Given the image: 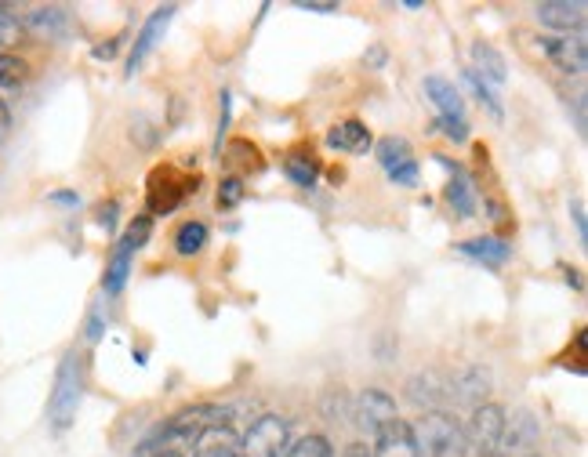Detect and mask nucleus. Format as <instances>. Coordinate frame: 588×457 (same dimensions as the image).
Here are the masks:
<instances>
[{"label":"nucleus","mask_w":588,"mask_h":457,"mask_svg":"<svg viewBox=\"0 0 588 457\" xmlns=\"http://www.w3.org/2000/svg\"><path fill=\"white\" fill-rule=\"evenodd\" d=\"M527 457H537V453H527Z\"/></svg>","instance_id":"49530a36"},{"label":"nucleus","mask_w":588,"mask_h":457,"mask_svg":"<svg viewBox=\"0 0 588 457\" xmlns=\"http://www.w3.org/2000/svg\"><path fill=\"white\" fill-rule=\"evenodd\" d=\"M149 237H153V218L149 214H139L127 225V233L117 240V247H113V254L106 261V277H102V291L106 294H120L124 291V284L131 277V261L149 244Z\"/></svg>","instance_id":"7ed1b4c3"},{"label":"nucleus","mask_w":588,"mask_h":457,"mask_svg":"<svg viewBox=\"0 0 588 457\" xmlns=\"http://www.w3.org/2000/svg\"><path fill=\"white\" fill-rule=\"evenodd\" d=\"M193 450H197V457H240V446H237V436L230 425L211 429L207 436H200V443Z\"/></svg>","instance_id":"4be33fe9"},{"label":"nucleus","mask_w":588,"mask_h":457,"mask_svg":"<svg viewBox=\"0 0 588 457\" xmlns=\"http://www.w3.org/2000/svg\"><path fill=\"white\" fill-rule=\"evenodd\" d=\"M342 410H349V418H352V406H349V396H345V389H331L327 396H324V414L331 418V421H338V414Z\"/></svg>","instance_id":"c756f323"},{"label":"nucleus","mask_w":588,"mask_h":457,"mask_svg":"<svg viewBox=\"0 0 588 457\" xmlns=\"http://www.w3.org/2000/svg\"><path fill=\"white\" fill-rule=\"evenodd\" d=\"M472 73L483 80V84H490V87H502V84H509V62H505V55L494 48V44H487V40H479V44H472Z\"/></svg>","instance_id":"dca6fc26"},{"label":"nucleus","mask_w":588,"mask_h":457,"mask_svg":"<svg viewBox=\"0 0 588 457\" xmlns=\"http://www.w3.org/2000/svg\"><path fill=\"white\" fill-rule=\"evenodd\" d=\"M12 26H15V12H12L8 4H0V33L12 29Z\"/></svg>","instance_id":"37998d69"},{"label":"nucleus","mask_w":588,"mask_h":457,"mask_svg":"<svg viewBox=\"0 0 588 457\" xmlns=\"http://www.w3.org/2000/svg\"><path fill=\"white\" fill-rule=\"evenodd\" d=\"M425 95L436 106L439 120H465V102H462V91L455 87V80L447 76H425Z\"/></svg>","instance_id":"2eb2a0df"},{"label":"nucleus","mask_w":588,"mask_h":457,"mask_svg":"<svg viewBox=\"0 0 588 457\" xmlns=\"http://www.w3.org/2000/svg\"><path fill=\"white\" fill-rule=\"evenodd\" d=\"M302 12H316V15H334L338 4H324V0H298Z\"/></svg>","instance_id":"4c0bfd02"},{"label":"nucleus","mask_w":588,"mask_h":457,"mask_svg":"<svg viewBox=\"0 0 588 457\" xmlns=\"http://www.w3.org/2000/svg\"><path fill=\"white\" fill-rule=\"evenodd\" d=\"M375 156H378V164H382L385 171H392V167H399V164H407V160H415V156H411V142H407L403 134H385V139H378Z\"/></svg>","instance_id":"5701e85b"},{"label":"nucleus","mask_w":588,"mask_h":457,"mask_svg":"<svg viewBox=\"0 0 588 457\" xmlns=\"http://www.w3.org/2000/svg\"><path fill=\"white\" fill-rule=\"evenodd\" d=\"M371 131L367 124H359V120H342L327 131V146L338 149V153H367L371 149Z\"/></svg>","instance_id":"a211bd4d"},{"label":"nucleus","mask_w":588,"mask_h":457,"mask_svg":"<svg viewBox=\"0 0 588 457\" xmlns=\"http://www.w3.org/2000/svg\"><path fill=\"white\" fill-rule=\"evenodd\" d=\"M418 457H465V436L462 425L447 410H429L418 421H411Z\"/></svg>","instance_id":"f03ea898"},{"label":"nucleus","mask_w":588,"mask_h":457,"mask_svg":"<svg viewBox=\"0 0 588 457\" xmlns=\"http://www.w3.org/2000/svg\"><path fill=\"white\" fill-rule=\"evenodd\" d=\"M403 392H407V399H411L415 406H422L425 414H429V410H443V403H450V381H447L443 371H418V374H411V378H407V385H403Z\"/></svg>","instance_id":"f8f14e48"},{"label":"nucleus","mask_w":588,"mask_h":457,"mask_svg":"<svg viewBox=\"0 0 588 457\" xmlns=\"http://www.w3.org/2000/svg\"><path fill=\"white\" fill-rule=\"evenodd\" d=\"M502 429H505V406L497 403H483L472 410L469 418V429H462L465 436V457H487V453H497V439H502Z\"/></svg>","instance_id":"39448f33"},{"label":"nucleus","mask_w":588,"mask_h":457,"mask_svg":"<svg viewBox=\"0 0 588 457\" xmlns=\"http://www.w3.org/2000/svg\"><path fill=\"white\" fill-rule=\"evenodd\" d=\"M396 418H399V406H396V399L385 389H364L356 396V403H352V425L364 429L371 439Z\"/></svg>","instance_id":"0eeeda50"},{"label":"nucleus","mask_w":588,"mask_h":457,"mask_svg":"<svg viewBox=\"0 0 588 457\" xmlns=\"http://www.w3.org/2000/svg\"><path fill=\"white\" fill-rule=\"evenodd\" d=\"M84 399V359L77 349H69L59 363V374H55V389L48 399V421L55 432H66L77 421V410Z\"/></svg>","instance_id":"f257e3e1"},{"label":"nucleus","mask_w":588,"mask_h":457,"mask_svg":"<svg viewBox=\"0 0 588 457\" xmlns=\"http://www.w3.org/2000/svg\"><path fill=\"white\" fill-rule=\"evenodd\" d=\"M570 214H574V228H577V240L588 244V218H584V200L574 196L570 200Z\"/></svg>","instance_id":"72a5a7b5"},{"label":"nucleus","mask_w":588,"mask_h":457,"mask_svg":"<svg viewBox=\"0 0 588 457\" xmlns=\"http://www.w3.org/2000/svg\"><path fill=\"white\" fill-rule=\"evenodd\" d=\"M465 84L472 87V95H476V99H479V102L490 109V116H497V120L505 116V109H502V99H497V91H494L490 84H483V80H479L472 69H465Z\"/></svg>","instance_id":"cd10ccee"},{"label":"nucleus","mask_w":588,"mask_h":457,"mask_svg":"<svg viewBox=\"0 0 588 457\" xmlns=\"http://www.w3.org/2000/svg\"><path fill=\"white\" fill-rule=\"evenodd\" d=\"M0 44H4V33H0Z\"/></svg>","instance_id":"a18cd8bd"},{"label":"nucleus","mask_w":588,"mask_h":457,"mask_svg":"<svg viewBox=\"0 0 588 457\" xmlns=\"http://www.w3.org/2000/svg\"><path fill=\"white\" fill-rule=\"evenodd\" d=\"M207 225L204 221H186V225H178V233H174V251L182 254V258H193L207 247Z\"/></svg>","instance_id":"b1692460"},{"label":"nucleus","mask_w":588,"mask_h":457,"mask_svg":"<svg viewBox=\"0 0 588 457\" xmlns=\"http://www.w3.org/2000/svg\"><path fill=\"white\" fill-rule=\"evenodd\" d=\"M189 164H164L149 174V211L153 214H171L182 200L197 193V178L186 174Z\"/></svg>","instance_id":"20e7f679"},{"label":"nucleus","mask_w":588,"mask_h":457,"mask_svg":"<svg viewBox=\"0 0 588 457\" xmlns=\"http://www.w3.org/2000/svg\"><path fill=\"white\" fill-rule=\"evenodd\" d=\"M375 457H418V443H415V432H411V421H389L378 436H375Z\"/></svg>","instance_id":"4468645a"},{"label":"nucleus","mask_w":588,"mask_h":457,"mask_svg":"<svg viewBox=\"0 0 588 457\" xmlns=\"http://www.w3.org/2000/svg\"><path fill=\"white\" fill-rule=\"evenodd\" d=\"M117 211H120V204H117V200H109V204H102V207H99V225L106 228V233H113V228H117Z\"/></svg>","instance_id":"c9c22d12"},{"label":"nucleus","mask_w":588,"mask_h":457,"mask_svg":"<svg viewBox=\"0 0 588 457\" xmlns=\"http://www.w3.org/2000/svg\"><path fill=\"white\" fill-rule=\"evenodd\" d=\"M458 251L465 258L483 261V265H505L512 258V244L502 240V237H472V240H462Z\"/></svg>","instance_id":"6ab92c4d"},{"label":"nucleus","mask_w":588,"mask_h":457,"mask_svg":"<svg viewBox=\"0 0 588 457\" xmlns=\"http://www.w3.org/2000/svg\"><path fill=\"white\" fill-rule=\"evenodd\" d=\"M284 457H334V446H331V439L327 436H316V432H309V436H302Z\"/></svg>","instance_id":"bb28decb"},{"label":"nucleus","mask_w":588,"mask_h":457,"mask_svg":"<svg viewBox=\"0 0 588 457\" xmlns=\"http://www.w3.org/2000/svg\"><path fill=\"white\" fill-rule=\"evenodd\" d=\"M447 381H450V403H455V406H469V410L483 406L487 396H490V389H494V374L483 367V363H465L462 371L447 374Z\"/></svg>","instance_id":"1a4fd4ad"},{"label":"nucleus","mask_w":588,"mask_h":457,"mask_svg":"<svg viewBox=\"0 0 588 457\" xmlns=\"http://www.w3.org/2000/svg\"><path fill=\"white\" fill-rule=\"evenodd\" d=\"M52 204H66V207H77V193H52Z\"/></svg>","instance_id":"c03bdc74"},{"label":"nucleus","mask_w":588,"mask_h":457,"mask_svg":"<svg viewBox=\"0 0 588 457\" xmlns=\"http://www.w3.org/2000/svg\"><path fill=\"white\" fill-rule=\"evenodd\" d=\"M436 127L447 134L450 142H465L469 139V120H436Z\"/></svg>","instance_id":"2f4dec72"},{"label":"nucleus","mask_w":588,"mask_h":457,"mask_svg":"<svg viewBox=\"0 0 588 457\" xmlns=\"http://www.w3.org/2000/svg\"><path fill=\"white\" fill-rule=\"evenodd\" d=\"M364 62H367V66H382V62H385V48H382V44H375V48L364 55Z\"/></svg>","instance_id":"79ce46f5"},{"label":"nucleus","mask_w":588,"mask_h":457,"mask_svg":"<svg viewBox=\"0 0 588 457\" xmlns=\"http://www.w3.org/2000/svg\"><path fill=\"white\" fill-rule=\"evenodd\" d=\"M218 102H222V113H218V149H222V134H225V127H230V102H233L230 91H222Z\"/></svg>","instance_id":"e433bc0d"},{"label":"nucleus","mask_w":588,"mask_h":457,"mask_svg":"<svg viewBox=\"0 0 588 457\" xmlns=\"http://www.w3.org/2000/svg\"><path fill=\"white\" fill-rule=\"evenodd\" d=\"M541 436V421L530 406H516L512 414H505V429H502V439H497V450L502 453H527L534 450Z\"/></svg>","instance_id":"9d476101"},{"label":"nucleus","mask_w":588,"mask_h":457,"mask_svg":"<svg viewBox=\"0 0 588 457\" xmlns=\"http://www.w3.org/2000/svg\"><path fill=\"white\" fill-rule=\"evenodd\" d=\"M8 134H12V109L4 99H0V146L8 142Z\"/></svg>","instance_id":"ea45409f"},{"label":"nucleus","mask_w":588,"mask_h":457,"mask_svg":"<svg viewBox=\"0 0 588 457\" xmlns=\"http://www.w3.org/2000/svg\"><path fill=\"white\" fill-rule=\"evenodd\" d=\"M534 15H537V22L545 26V29H556L560 36H570V33H577V29H584V15H588V8L581 4V0H541V4L534 8Z\"/></svg>","instance_id":"ddd939ff"},{"label":"nucleus","mask_w":588,"mask_h":457,"mask_svg":"<svg viewBox=\"0 0 588 457\" xmlns=\"http://www.w3.org/2000/svg\"><path fill=\"white\" fill-rule=\"evenodd\" d=\"M26 26H29L36 36L55 40V36L66 33V26H69V12H66V8H33V12L26 15Z\"/></svg>","instance_id":"412c9836"},{"label":"nucleus","mask_w":588,"mask_h":457,"mask_svg":"<svg viewBox=\"0 0 588 457\" xmlns=\"http://www.w3.org/2000/svg\"><path fill=\"white\" fill-rule=\"evenodd\" d=\"M389 178L396 181V186H415V181H418V164H415V160H407V164L392 167Z\"/></svg>","instance_id":"473e14b6"},{"label":"nucleus","mask_w":588,"mask_h":457,"mask_svg":"<svg viewBox=\"0 0 588 457\" xmlns=\"http://www.w3.org/2000/svg\"><path fill=\"white\" fill-rule=\"evenodd\" d=\"M29 80V62L19 55L0 52V87H19Z\"/></svg>","instance_id":"a878e982"},{"label":"nucleus","mask_w":588,"mask_h":457,"mask_svg":"<svg viewBox=\"0 0 588 457\" xmlns=\"http://www.w3.org/2000/svg\"><path fill=\"white\" fill-rule=\"evenodd\" d=\"M120 44H124V36H113V40H102V44H99V48H95V59H106V62H109V59H113L117 52H120Z\"/></svg>","instance_id":"58836bf2"},{"label":"nucleus","mask_w":588,"mask_h":457,"mask_svg":"<svg viewBox=\"0 0 588 457\" xmlns=\"http://www.w3.org/2000/svg\"><path fill=\"white\" fill-rule=\"evenodd\" d=\"M160 139H164V131H160L157 120H149L146 113H134V116H131V142H134V146L153 149Z\"/></svg>","instance_id":"393cba45"},{"label":"nucleus","mask_w":588,"mask_h":457,"mask_svg":"<svg viewBox=\"0 0 588 457\" xmlns=\"http://www.w3.org/2000/svg\"><path fill=\"white\" fill-rule=\"evenodd\" d=\"M134 457H189V453H182V450H167V446H160V443L146 439V443L139 446V453H134Z\"/></svg>","instance_id":"f704fd0d"},{"label":"nucleus","mask_w":588,"mask_h":457,"mask_svg":"<svg viewBox=\"0 0 588 457\" xmlns=\"http://www.w3.org/2000/svg\"><path fill=\"white\" fill-rule=\"evenodd\" d=\"M106 324H109V319H106V312H102V305H95V309H92V316H87V327H84V338H87V341H99V338L106 334Z\"/></svg>","instance_id":"7c9ffc66"},{"label":"nucleus","mask_w":588,"mask_h":457,"mask_svg":"<svg viewBox=\"0 0 588 457\" xmlns=\"http://www.w3.org/2000/svg\"><path fill=\"white\" fill-rule=\"evenodd\" d=\"M284 174L294 181L302 189H312L316 178H320V160H316L309 149H294L284 156Z\"/></svg>","instance_id":"aec40b11"},{"label":"nucleus","mask_w":588,"mask_h":457,"mask_svg":"<svg viewBox=\"0 0 588 457\" xmlns=\"http://www.w3.org/2000/svg\"><path fill=\"white\" fill-rule=\"evenodd\" d=\"M447 171H450V181H447V204L455 207L462 218H472L476 214V193H472V181H469V174L455 164V160H447V156H436Z\"/></svg>","instance_id":"f3484780"},{"label":"nucleus","mask_w":588,"mask_h":457,"mask_svg":"<svg viewBox=\"0 0 588 457\" xmlns=\"http://www.w3.org/2000/svg\"><path fill=\"white\" fill-rule=\"evenodd\" d=\"M244 196H247V189H244V181H240V178H222V186H218V211H233V207H240Z\"/></svg>","instance_id":"c85d7f7f"},{"label":"nucleus","mask_w":588,"mask_h":457,"mask_svg":"<svg viewBox=\"0 0 588 457\" xmlns=\"http://www.w3.org/2000/svg\"><path fill=\"white\" fill-rule=\"evenodd\" d=\"M284 450H287V421L280 414H262L240 443V457H284Z\"/></svg>","instance_id":"6e6552de"},{"label":"nucleus","mask_w":588,"mask_h":457,"mask_svg":"<svg viewBox=\"0 0 588 457\" xmlns=\"http://www.w3.org/2000/svg\"><path fill=\"white\" fill-rule=\"evenodd\" d=\"M342 457H375V453H371V446H367V443H349Z\"/></svg>","instance_id":"a19ab883"},{"label":"nucleus","mask_w":588,"mask_h":457,"mask_svg":"<svg viewBox=\"0 0 588 457\" xmlns=\"http://www.w3.org/2000/svg\"><path fill=\"white\" fill-rule=\"evenodd\" d=\"M178 15V8L174 4H164V8H157L149 19H146V26H142V33L134 36V44H131V55H127V76H134L142 69V62L149 59V52L157 48V44L164 40V33H167V26H171V19Z\"/></svg>","instance_id":"9b49d317"},{"label":"nucleus","mask_w":588,"mask_h":457,"mask_svg":"<svg viewBox=\"0 0 588 457\" xmlns=\"http://www.w3.org/2000/svg\"><path fill=\"white\" fill-rule=\"evenodd\" d=\"M537 52L560 76H574L581 80L588 69V48L581 36H537Z\"/></svg>","instance_id":"423d86ee"}]
</instances>
